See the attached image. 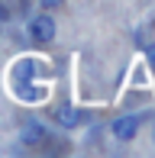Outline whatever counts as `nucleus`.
I'll return each instance as SVG.
<instances>
[{"instance_id":"nucleus-4","label":"nucleus","mask_w":155,"mask_h":158,"mask_svg":"<svg viewBox=\"0 0 155 158\" xmlns=\"http://www.w3.org/2000/svg\"><path fill=\"white\" fill-rule=\"evenodd\" d=\"M45 139H48V129L42 123H36V119L23 123V129H19V142H23V145H42Z\"/></svg>"},{"instance_id":"nucleus-5","label":"nucleus","mask_w":155,"mask_h":158,"mask_svg":"<svg viewBox=\"0 0 155 158\" xmlns=\"http://www.w3.org/2000/svg\"><path fill=\"white\" fill-rule=\"evenodd\" d=\"M61 3H65V0H39V6H42V10H58Z\"/></svg>"},{"instance_id":"nucleus-6","label":"nucleus","mask_w":155,"mask_h":158,"mask_svg":"<svg viewBox=\"0 0 155 158\" xmlns=\"http://www.w3.org/2000/svg\"><path fill=\"white\" fill-rule=\"evenodd\" d=\"M145 58H149V64H152V68H155V42H152L149 48H145Z\"/></svg>"},{"instance_id":"nucleus-2","label":"nucleus","mask_w":155,"mask_h":158,"mask_svg":"<svg viewBox=\"0 0 155 158\" xmlns=\"http://www.w3.org/2000/svg\"><path fill=\"white\" fill-rule=\"evenodd\" d=\"M139 132V116L136 113H123V116H116L113 123H110V135H113L116 142H132Z\"/></svg>"},{"instance_id":"nucleus-8","label":"nucleus","mask_w":155,"mask_h":158,"mask_svg":"<svg viewBox=\"0 0 155 158\" xmlns=\"http://www.w3.org/2000/svg\"><path fill=\"white\" fill-rule=\"evenodd\" d=\"M152 132H155V126H152Z\"/></svg>"},{"instance_id":"nucleus-1","label":"nucleus","mask_w":155,"mask_h":158,"mask_svg":"<svg viewBox=\"0 0 155 158\" xmlns=\"http://www.w3.org/2000/svg\"><path fill=\"white\" fill-rule=\"evenodd\" d=\"M26 35H29L32 42H39V45H45V42L55 39V19L52 13H36V16H29V23H26Z\"/></svg>"},{"instance_id":"nucleus-7","label":"nucleus","mask_w":155,"mask_h":158,"mask_svg":"<svg viewBox=\"0 0 155 158\" xmlns=\"http://www.w3.org/2000/svg\"><path fill=\"white\" fill-rule=\"evenodd\" d=\"M6 16H10V10H6V6L0 3V19H6Z\"/></svg>"},{"instance_id":"nucleus-3","label":"nucleus","mask_w":155,"mask_h":158,"mask_svg":"<svg viewBox=\"0 0 155 158\" xmlns=\"http://www.w3.org/2000/svg\"><path fill=\"white\" fill-rule=\"evenodd\" d=\"M84 116H87V113L78 110V106H71V103H58V106L52 110V119H55L61 129H78V126L84 123Z\"/></svg>"}]
</instances>
